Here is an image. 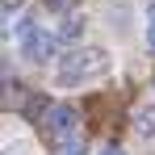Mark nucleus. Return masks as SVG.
Instances as JSON below:
<instances>
[{"instance_id":"f257e3e1","label":"nucleus","mask_w":155,"mask_h":155,"mask_svg":"<svg viewBox=\"0 0 155 155\" xmlns=\"http://www.w3.org/2000/svg\"><path fill=\"white\" fill-rule=\"evenodd\" d=\"M109 71V54L105 51H71L63 54V63H59V84H80V80H92V76H105Z\"/></svg>"},{"instance_id":"f03ea898","label":"nucleus","mask_w":155,"mask_h":155,"mask_svg":"<svg viewBox=\"0 0 155 155\" xmlns=\"http://www.w3.org/2000/svg\"><path fill=\"white\" fill-rule=\"evenodd\" d=\"M80 113L76 105H54L51 113H46V134H51V143H67L71 151L80 147Z\"/></svg>"},{"instance_id":"7ed1b4c3","label":"nucleus","mask_w":155,"mask_h":155,"mask_svg":"<svg viewBox=\"0 0 155 155\" xmlns=\"http://www.w3.org/2000/svg\"><path fill=\"white\" fill-rule=\"evenodd\" d=\"M21 54H25L29 63H46V54L54 51V38L51 34H42L38 25H29V21H21Z\"/></svg>"},{"instance_id":"20e7f679","label":"nucleus","mask_w":155,"mask_h":155,"mask_svg":"<svg viewBox=\"0 0 155 155\" xmlns=\"http://www.w3.org/2000/svg\"><path fill=\"white\" fill-rule=\"evenodd\" d=\"M21 113H25V122H42V117L51 113V97H46V92H34V97H25Z\"/></svg>"},{"instance_id":"39448f33","label":"nucleus","mask_w":155,"mask_h":155,"mask_svg":"<svg viewBox=\"0 0 155 155\" xmlns=\"http://www.w3.org/2000/svg\"><path fill=\"white\" fill-rule=\"evenodd\" d=\"M134 130H138V134H155V105H143V109H138Z\"/></svg>"},{"instance_id":"423d86ee","label":"nucleus","mask_w":155,"mask_h":155,"mask_svg":"<svg viewBox=\"0 0 155 155\" xmlns=\"http://www.w3.org/2000/svg\"><path fill=\"white\" fill-rule=\"evenodd\" d=\"M80 34H84V17H67V21L59 25V38H63V42H71V38H80Z\"/></svg>"},{"instance_id":"0eeeda50","label":"nucleus","mask_w":155,"mask_h":155,"mask_svg":"<svg viewBox=\"0 0 155 155\" xmlns=\"http://www.w3.org/2000/svg\"><path fill=\"white\" fill-rule=\"evenodd\" d=\"M46 8H51V13H71L76 0H46Z\"/></svg>"},{"instance_id":"6e6552de","label":"nucleus","mask_w":155,"mask_h":155,"mask_svg":"<svg viewBox=\"0 0 155 155\" xmlns=\"http://www.w3.org/2000/svg\"><path fill=\"white\" fill-rule=\"evenodd\" d=\"M101 155H126V151H122V147H105Z\"/></svg>"},{"instance_id":"1a4fd4ad","label":"nucleus","mask_w":155,"mask_h":155,"mask_svg":"<svg viewBox=\"0 0 155 155\" xmlns=\"http://www.w3.org/2000/svg\"><path fill=\"white\" fill-rule=\"evenodd\" d=\"M17 4H21V0H4V13H13V8H17Z\"/></svg>"}]
</instances>
